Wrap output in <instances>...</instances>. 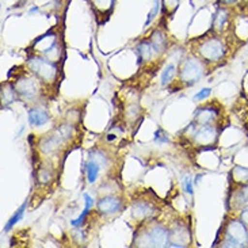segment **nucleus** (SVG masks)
Returning a JSON list of instances; mask_svg holds the SVG:
<instances>
[{
  "label": "nucleus",
  "instance_id": "nucleus-6",
  "mask_svg": "<svg viewBox=\"0 0 248 248\" xmlns=\"http://www.w3.org/2000/svg\"><path fill=\"white\" fill-rule=\"evenodd\" d=\"M27 67L41 81H52L57 76V65L50 59L31 56L27 60Z\"/></svg>",
  "mask_w": 248,
  "mask_h": 248
},
{
  "label": "nucleus",
  "instance_id": "nucleus-15",
  "mask_svg": "<svg viewBox=\"0 0 248 248\" xmlns=\"http://www.w3.org/2000/svg\"><path fill=\"white\" fill-rule=\"evenodd\" d=\"M149 40H151L152 45H154V47L156 49V52L160 54V56L167 50L168 38L161 30H155L154 33H152V35L149 37Z\"/></svg>",
  "mask_w": 248,
  "mask_h": 248
},
{
  "label": "nucleus",
  "instance_id": "nucleus-22",
  "mask_svg": "<svg viewBox=\"0 0 248 248\" xmlns=\"http://www.w3.org/2000/svg\"><path fill=\"white\" fill-rule=\"evenodd\" d=\"M232 176L235 178L236 182L239 183H247L248 182V168L244 167H236L232 172Z\"/></svg>",
  "mask_w": 248,
  "mask_h": 248
},
{
  "label": "nucleus",
  "instance_id": "nucleus-4",
  "mask_svg": "<svg viewBox=\"0 0 248 248\" xmlns=\"http://www.w3.org/2000/svg\"><path fill=\"white\" fill-rule=\"evenodd\" d=\"M194 53L205 62H217L225 57L227 47L218 37L202 38L195 46Z\"/></svg>",
  "mask_w": 248,
  "mask_h": 248
},
{
  "label": "nucleus",
  "instance_id": "nucleus-21",
  "mask_svg": "<svg viewBox=\"0 0 248 248\" xmlns=\"http://www.w3.org/2000/svg\"><path fill=\"white\" fill-rule=\"evenodd\" d=\"M95 11L101 14H108L114 7V0H91Z\"/></svg>",
  "mask_w": 248,
  "mask_h": 248
},
{
  "label": "nucleus",
  "instance_id": "nucleus-5",
  "mask_svg": "<svg viewBox=\"0 0 248 248\" xmlns=\"http://www.w3.org/2000/svg\"><path fill=\"white\" fill-rule=\"evenodd\" d=\"M72 133H74L72 125H69V124L60 125V126L56 127L53 132L41 137L38 147L44 154H53L64 142H67L72 137Z\"/></svg>",
  "mask_w": 248,
  "mask_h": 248
},
{
  "label": "nucleus",
  "instance_id": "nucleus-9",
  "mask_svg": "<svg viewBox=\"0 0 248 248\" xmlns=\"http://www.w3.org/2000/svg\"><path fill=\"white\" fill-rule=\"evenodd\" d=\"M124 206V201L115 195H105L98 200L96 209L101 215H115Z\"/></svg>",
  "mask_w": 248,
  "mask_h": 248
},
{
  "label": "nucleus",
  "instance_id": "nucleus-18",
  "mask_svg": "<svg viewBox=\"0 0 248 248\" xmlns=\"http://www.w3.org/2000/svg\"><path fill=\"white\" fill-rule=\"evenodd\" d=\"M228 11L225 8H218L213 18V29L216 31H222L228 22Z\"/></svg>",
  "mask_w": 248,
  "mask_h": 248
},
{
  "label": "nucleus",
  "instance_id": "nucleus-10",
  "mask_svg": "<svg viewBox=\"0 0 248 248\" xmlns=\"http://www.w3.org/2000/svg\"><path fill=\"white\" fill-rule=\"evenodd\" d=\"M218 108H216L215 106H201L200 108H197L194 113V122L198 126H203V125H213V122L216 121L217 115H218Z\"/></svg>",
  "mask_w": 248,
  "mask_h": 248
},
{
  "label": "nucleus",
  "instance_id": "nucleus-17",
  "mask_svg": "<svg viewBox=\"0 0 248 248\" xmlns=\"http://www.w3.org/2000/svg\"><path fill=\"white\" fill-rule=\"evenodd\" d=\"M231 202L235 203V206H237V208H244L246 205H248V183L243 185L242 187L232 195V201Z\"/></svg>",
  "mask_w": 248,
  "mask_h": 248
},
{
  "label": "nucleus",
  "instance_id": "nucleus-30",
  "mask_svg": "<svg viewBox=\"0 0 248 248\" xmlns=\"http://www.w3.org/2000/svg\"><path fill=\"white\" fill-rule=\"evenodd\" d=\"M221 1H224V3H228V4H232V3H235V1H237V0H221Z\"/></svg>",
  "mask_w": 248,
  "mask_h": 248
},
{
  "label": "nucleus",
  "instance_id": "nucleus-11",
  "mask_svg": "<svg viewBox=\"0 0 248 248\" xmlns=\"http://www.w3.org/2000/svg\"><path fill=\"white\" fill-rule=\"evenodd\" d=\"M27 121L31 126H42L49 121V113L46 108L35 106L27 111Z\"/></svg>",
  "mask_w": 248,
  "mask_h": 248
},
{
  "label": "nucleus",
  "instance_id": "nucleus-12",
  "mask_svg": "<svg viewBox=\"0 0 248 248\" xmlns=\"http://www.w3.org/2000/svg\"><path fill=\"white\" fill-rule=\"evenodd\" d=\"M137 52H139V59L142 62H149L151 60H154L155 57L160 56V54L156 52V49L152 45L151 40H142L137 44Z\"/></svg>",
  "mask_w": 248,
  "mask_h": 248
},
{
  "label": "nucleus",
  "instance_id": "nucleus-19",
  "mask_svg": "<svg viewBox=\"0 0 248 248\" xmlns=\"http://www.w3.org/2000/svg\"><path fill=\"white\" fill-rule=\"evenodd\" d=\"M27 208V201H25L22 205H20V208L14 213V216L7 221V224L4 225V228H3V232H10L11 229L18 224V222L22 220V217H23V215H25V210H26Z\"/></svg>",
  "mask_w": 248,
  "mask_h": 248
},
{
  "label": "nucleus",
  "instance_id": "nucleus-20",
  "mask_svg": "<svg viewBox=\"0 0 248 248\" xmlns=\"http://www.w3.org/2000/svg\"><path fill=\"white\" fill-rule=\"evenodd\" d=\"M176 75H178V72H176V65H175L174 62L167 64L164 67V69H163V72H161V86L170 84L171 81L174 80V78Z\"/></svg>",
  "mask_w": 248,
  "mask_h": 248
},
{
  "label": "nucleus",
  "instance_id": "nucleus-28",
  "mask_svg": "<svg viewBox=\"0 0 248 248\" xmlns=\"http://www.w3.org/2000/svg\"><path fill=\"white\" fill-rule=\"evenodd\" d=\"M155 141L156 142H167L168 139L164 136V132L161 130V129H159L156 133H155Z\"/></svg>",
  "mask_w": 248,
  "mask_h": 248
},
{
  "label": "nucleus",
  "instance_id": "nucleus-14",
  "mask_svg": "<svg viewBox=\"0 0 248 248\" xmlns=\"http://www.w3.org/2000/svg\"><path fill=\"white\" fill-rule=\"evenodd\" d=\"M102 164L99 161H96L93 157H88V161L86 163V175H87V182L90 185H94L98 181L99 175H101Z\"/></svg>",
  "mask_w": 248,
  "mask_h": 248
},
{
  "label": "nucleus",
  "instance_id": "nucleus-29",
  "mask_svg": "<svg viewBox=\"0 0 248 248\" xmlns=\"http://www.w3.org/2000/svg\"><path fill=\"white\" fill-rule=\"evenodd\" d=\"M240 220L248 227V205H246V206L242 208V210H240Z\"/></svg>",
  "mask_w": 248,
  "mask_h": 248
},
{
  "label": "nucleus",
  "instance_id": "nucleus-3",
  "mask_svg": "<svg viewBox=\"0 0 248 248\" xmlns=\"http://www.w3.org/2000/svg\"><path fill=\"white\" fill-rule=\"evenodd\" d=\"M171 242V233L161 224H152L144 229V232L139 235L136 240L137 246L141 247H168Z\"/></svg>",
  "mask_w": 248,
  "mask_h": 248
},
{
  "label": "nucleus",
  "instance_id": "nucleus-16",
  "mask_svg": "<svg viewBox=\"0 0 248 248\" xmlns=\"http://www.w3.org/2000/svg\"><path fill=\"white\" fill-rule=\"evenodd\" d=\"M84 200H86V206H84V210L81 212V215L79 216L76 220H72V221H71V225L75 227V228H80L81 225L84 224V221H86V218H87L90 210H91L93 206H94V200H93L90 195L84 194Z\"/></svg>",
  "mask_w": 248,
  "mask_h": 248
},
{
  "label": "nucleus",
  "instance_id": "nucleus-2",
  "mask_svg": "<svg viewBox=\"0 0 248 248\" xmlns=\"http://www.w3.org/2000/svg\"><path fill=\"white\" fill-rule=\"evenodd\" d=\"M205 75V61L200 57H187L182 61L181 67L178 68V79L179 83L186 87H191L201 80Z\"/></svg>",
  "mask_w": 248,
  "mask_h": 248
},
{
  "label": "nucleus",
  "instance_id": "nucleus-27",
  "mask_svg": "<svg viewBox=\"0 0 248 248\" xmlns=\"http://www.w3.org/2000/svg\"><path fill=\"white\" fill-rule=\"evenodd\" d=\"M163 6L171 8V13H175V10L179 6V0H163Z\"/></svg>",
  "mask_w": 248,
  "mask_h": 248
},
{
  "label": "nucleus",
  "instance_id": "nucleus-13",
  "mask_svg": "<svg viewBox=\"0 0 248 248\" xmlns=\"http://www.w3.org/2000/svg\"><path fill=\"white\" fill-rule=\"evenodd\" d=\"M156 212L155 208L147 201H137L133 203V217L137 220H147Z\"/></svg>",
  "mask_w": 248,
  "mask_h": 248
},
{
  "label": "nucleus",
  "instance_id": "nucleus-7",
  "mask_svg": "<svg viewBox=\"0 0 248 248\" xmlns=\"http://www.w3.org/2000/svg\"><path fill=\"white\" fill-rule=\"evenodd\" d=\"M38 78L34 76H29V75H23L18 78L15 83H13L14 88L16 91V94L23 99H34L37 94H38Z\"/></svg>",
  "mask_w": 248,
  "mask_h": 248
},
{
  "label": "nucleus",
  "instance_id": "nucleus-25",
  "mask_svg": "<svg viewBox=\"0 0 248 248\" xmlns=\"http://www.w3.org/2000/svg\"><path fill=\"white\" fill-rule=\"evenodd\" d=\"M38 181L44 185H46L47 182L50 181V171H47L46 168H41L38 172Z\"/></svg>",
  "mask_w": 248,
  "mask_h": 248
},
{
  "label": "nucleus",
  "instance_id": "nucleus-26",
  "mask_svg": "<svg viewBox=\"0 0 248 248\" xmlns=\"http://www.w3.org/2000/svg\"><path fill=\"white\" fill-rule=\"evenodd\" d=\"M183 186H185V191L187 193V194L193 195L194 193V188H193V179H191V176L187 175L186 178H185V181H183Z\"/></svg>",
  "mask_w": 248,
  "mask_h": 248
},
{
  "label": "nucleus",
  "instance_id": "nucleus-1",
  "mask_svg": "<svg viewBox=\"0 0 248 248\" xmlns=\"http://www.w3.org/2000/svg\"><path fill=\"white\" fill-rule=\"evenodd\" d=\"M221 247H248V227L242 220H231L222 231Z\"/></svg>",
  "mask_w": 248,
  "mask_h": 248
},
{
  "label": "nucleus",
  "instance_id": "nucleus-23",
  "mask_svg": "<svg viewBox=\"0 0 248 248\" xmlns=\"http://www.w3.org/2000/svg\"><path fill=\"white\" fill-rule=\"evenodd\" d=\"M159 11H160V0H155L154 6H152V8H151V11H149V14H148L147 20H145V23H144V27L149 26V25L152 23V20L156 18V15L159 14Z\"/></svg>",
  "mask_w": 248,
  "mask_h": 248
},
{
  "label": "nucleus",
  "instance_id": "nucleus-8",
  "mask_svg": "<svg viewBox=\"0 0 248 248\" xmlns=\"http://www.w3.org/2000/svg\"><path fill=\"white\" fill-rule=\"evenodd\" d=\"M191 140L200 148H210L218 140V127L215 125L198 126L191 136Z\"/></svg>",
  "mask_w": 248,
  "mask_h": 248
},
{
  "label": "nucleus",
  "instance_id": "nucleus-24",
  "mask_svg": "<svg viewBox=\"0 0 248 248\" xmlns=\"http://www.w3.org/2000/svg\"><path fill=\"white\" fill-rule=\"evenodd\" d=\"M210 94H212V88H202L198 94L194 95V101H203V99H206L208 96H210Z\"/></svg>",
  "mask_w": 248,
  "mask_h": 248
}]
</instances>
